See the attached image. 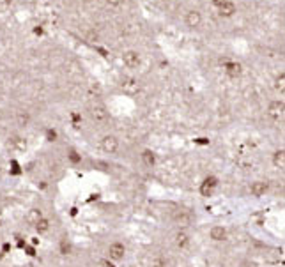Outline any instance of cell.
<instances>
[{"mask_svg":"<svg viewBox=\"0 0 285 267\" xmlns=\"http://www.w3.org/2000/svg\"><path fill=\"white\" fill-rule=\"evenodd\" d=\"M108 257L110 260H114V262H121V260L126 257V246L119 241L112 242V244L108 246Z\"/></svg>","mask_w":285,"mask_h":267,"instance_id":"cell-1","label":"cell"},{"mask_svg":"<svg viewBox=\"0 0 285 267\" xmlns=\"http://www.w3.org/2000/svg\"><path fill=\"white\" fill-rule=\"evenodd\" d=\"M101 149L106 154H115L119 150V138L115 135H105L101 138Z\"/></svg>","mask_w":285,"mask_h":267,"instance_id":"cell-2","label":"cell"},{"mask_svg":"<svg viewBox=\"0 0 285 267\" xmlns=\"http://www.w3.org/2000/svg\"><path fill=\"white\" fill-rule=\"evenodd\" d=\"M123 64L127 67V69H136L140 66V55L135 50H127V52L123 53Z\"/></svg>","mask_w":285,"mask_h":267,"instance_id":"cell-3","label":"cell"},{"mask_svg":"<svg viewBox=\"0 0 285 267\" xmlns=\"http://www.w3.org/2000/svg\"><path fill=\"white\" fill-rule=\"evenodd\" d=\"M191 221H193V214L190 212V210L181 209V210H176V212H174V223L179 225L181 228L191 225Z\"/></svg>","mask_w":285,"mask_h":267,"instance_id":"cell-4","label":"cell"},{"mask_svg":"<svg viewBox=\"0 0 285 267\" xmlns=\"http://www.w3.org/2000/svg\"><path fill=\"white\" fill-rule=\"evenodd\" d=\"M268 191H269V184L266 182V180H253V182L250 184V195L255 198L264 197Z\"/></svg>","mask_w":285,"mask_h":267,"instance_id":"cell-5","label":"cell"},{"mask_svg":"<svg viewBox=\"0 0 285 267\" xmlns=\"http://www.w3.org/2000/svg\"><path fill=\"white\" fill-rule=\"evenodd\" d=\"M209 237H211V241H215V242H223V241H227L228 232H227V228L222 227V225H215V227H211V230H209Z\"/></svg>","mask_w":285,"mask_h":267,"instance_id":"cell-6","label":"cell"},{"mask_svg":"<svg viewBox=\"0 0 285 267\" xmlns=\"http://www.w3.org/2000/svg\"><path fill=\"white\" fill-rule=\"evenodd\" d=\"M91 117H93L94 122H106V119H108V110L106 106L103 105H94L91 108Z\"/></svg>","mask_w":285,"mask_h":267,"instance_id":"cell-7","label":"cell"},{"mask_svg":"<svg viewBox=\"0 0 285 267\" xmlns=\"http://www.w3.org/2000/svg\"><path fill=\"white\" fill-rule=\"evenodd\" d=\"M185 23H186V27H190V29H197V27H200V23H202V14L198 13L197 9H191V11L186 13Z\"/></svg>","mask_w":285,"mask_h":267,"instance_id":"cell-8","label":"cell"},{"mask_svg":"<svg viewBox=\"0 0 285 267\" xmlns=\"http://www.w3.org/2000/svg\"><path fill=\"white\" fill-rule=\"evenodd\" d=\"M284 101H273V103H269L268 106V115L271 119H282L284 117Z\"/></svg>","mask_w":285,"mask_h":267,"instance_id":"cell-9","label":"cell"},{"mask_svg":"<svg viewBox=\"0 0 285 267\" xmlns=\"http://www.w3.org/2000/svg\"><path fill=\"white\" fill-rule=\"evenodd\" d=\"M216 186H218V179H216V177H213V176L206 177L204 182H202V186H200V193L202 195H206V197H209L211 193L215 191Z\"/></svg>","mask_w":285,"mask_h":267,"instance_id":"cell-10","label":"cell"},{"mask_svg":"<svg viewBox=\"0 0 285 267\" xmlns=\"http://www.w3.org/2000/svg\"><path fill=\"white\" fill-rule=\"evenodd\" d=\"M174 242H176V246L179 248V250H185V248H188L190 246V242H191L190 234L186 232V230H179V232L176 234V237H174Z\"/></svg>","mask_w":285,"mask_h":267,"instance_id":"cell-11","label":"cell"},{"mask_svg":"<svg viewBox=\"0 0 285 267\" xmlns=\"http://www.w3.org/2000/svg\"><path fill=\"white\" fill-rule=\"evenodd\" d=\"M218 11H220V16L222 18H230L236 14V4H234L232 0H225L223 4L218 7Z\"/></svg>","mask_w":285,"mask_h":267,"instance_id":"cell-12","label":"cell"},{"mask_svg":"<svg viewBox=\"0 0 285 267\" xmlns=\"http://www.w3.org/2000/svg\"><path fill=\"white\" fill-rule=\"evenodd\" d=\"M123 90L126 92V94H129V96H133V94H136V92L140 90V85H138V82H136L135 78H126L123 82Z\"/></svg>","mask_w":285,"mask_h":267,"instance_id":"cell-13","label":"cell"},{"mask_svg":"<svg viewBox=\"0 0 285 267\" xmlns=\"http://www.w3.org/2000/svg\"><path fill=\"white\" fill-rule=\"evenodd\" d=\"M43 218V212H41V209H31L29 210V214L25 216V219H27V223H31L32 227H34L39 219Z\"/></svg>","mask_w":285,"mask_h":267,"instance_id":"cell-14","label":"cell"},{"mask_svg":"<svg viewBox=\"0 0 285 267\" xmlns=\"http://www.w3.org/2000/svg\"><path fill=\"white\" fill-rule=\"evenodd\" d=\"M273 165H275L277 168H280V170H284V167H285V152H284V149L277 150V152L273 154Z\"/></svg>","mask_w":285,"mask_h":267,"instance_id":"cell-15","label":"cell"},{"mask_svg":"<svg viewBox=\"0 0 285 267\" xmlns=\"http://www.w3.org/2000/svg\"><path fill=\"white\" fill-rule=\"evenodd\" d=\"M34 228L37 230V234H46L50 230V219L43 216V218H41L39 221L34 225Z\"/></svg>","mask_w":285,"mask_h":267,"instance_id":"cell-16","label":"cell"},{"mask_svg":"<svg viewBox=\"0 0 285 267\" xmlns=\"http://www.w3.org/2000/svg\"><path fill=\"white\" fill-rule=\"evenodd\" d=\"M16 122H18V126L25 127L27 124L31 122V115L27 114V112H20V114L16 115Z\"/></svg>","mask_w":285,"mask_h":267,"instance_id":"cell-17","label":"cell"},{"mask_svg":"<svg viewBox=\"0 0 285 267\" xmlns=\"http://www.w3.org/2000/svg\"><path fill=\"white\" fill-rule=\"evenodd\" d=\"M142 159H144L145 165H149V167H153L154 163H156V158H154V154L151 152V150H144V154H142Z\"/></svg>","mask_w":285,"mask_h":267,"instance_id":"cell-18","label":"cell"},{"mask_svg":"<svg viewBox=\"0 0 285 267\" xmlns=\"http://www.w3.org/2000/svg\"><path fill=\"white\" fill-rule=\"evenodd\" d=\"M227 73H228L230 76H237L239 73H241V66H239V64H228Z\"/></svg>","mask_w":285,"mask_h":267,"instance_id":"cell-19","label":"cell"},{"mask_svg":"<svg viewBox=\"0 0 285 267\" xmlns=\"http://www.w3.org/2000/svg\"><path fill=\"white\" fill-rule=\"evenodd\" d=\"M124 2L126 0H106V4L110 5V7H114V9H119V7H123Z\"/></svg>","mask_w":285,"mask_h":267,"instance_id":"cell-20","label":"cell"},{"mask_svg":"<svg viewBox=\"0 0 285 267\" xmlns=\"http://www.w3.org/2000/svg\"><path fill=\"white\" fill-rule=\"evenodd\" d=\"M13 144L16 145L18 149H25V147H27V142L23 140V138H20V136H16V138H14Z\"/></svg>","mask_w":285,"mask_h":267,"instance_id":"cell-21","label":"cell"},{"mask_svg":"<svg viewBox=\"0 0 285 267\" xmlns=\"http://www.w3.org/2000/svg\"><path fill=\"white\" fill-rule=\"evenodd\" d=\"M277 89H278V90H284V89H285V75H284V73H282V75L277 78Z\"/></svg>","mask_w":285,"mask_h":267,"instance_id":"cell-22","label":"cell"},{"mask_svg":"<svg viewBox=\"0 0 285 267\" xmlns=\"http://www.w3.org/2000/svg\"><path fill=\"white\" fill-rule=\"evenodd\" d=\"M46 136H48V142H55V140H57V133L53 131V129H48Z\"/></svg>","mask_w":285,"mask_h":267,"instance_id":"cell-23","label":"cell"},{"mask_svg":"<svg viewBox=\"0 0 285 267\" xmlns=\"http://www.w3.org/2000/svg\"><path fill=\"white\" fill-rule=\"evenodd\" d=\"M153 267H167V262H165L163 259H156L153 262Z\"/></svg>","mask_w":285,"mask_h":267,"instance_id":"cell-24","label":"cell"},{"mask_svg":"<svg viewBox=\"0 0 285 267\" xmlns=\"http://www.w3.org/2000/svg\"><path fill=\"white\" fill-rule=\"evenodd\" d=\"M223 2H225V0H213V4H215L216 7H220V5L223 4Z\"/></svg>","mask_w":285,"mask_h":267,"instance_id":"cell-25","label":"cell"},{"mask_svg":"<svg viewBox=\"0 0 285 267\" xmlns=\"http://www.w3.org/2000/svg\"><path fill=\"white\" fill-rule=\"evenodd\" d=\"M89 2H97V0H89Z\"/></svg>","mask_w":285,"mask_h":267,"instance_id":"cell-26","label":"cell"}]
</instances>
